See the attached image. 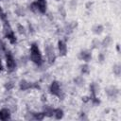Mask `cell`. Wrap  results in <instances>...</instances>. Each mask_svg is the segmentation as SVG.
<instances>
[{
	"mask_svg": "<svg viewBox=\"0 0 121 121\" xmlns=\"http://www.w3.org/2000/svg\"><path fill=\"white\" fill-rule=\"evenodd\" d=\"M59 13L62 16V18H65V16H66V10L63 8V6H60L59 7Z\"/></svg>",
	"mask_w": 121,
	"mask_h": 121,
	"instance_id": "cell-26",
	"label": "cell"
},
{
	"mask_svg": "<svg viewBox=\"0 0 121 121\" xmlns=\"http://www.w3.org/2000/svg\"><path fill=\"white\" fill-rule=\"evenodd\" d=\"M58 50H59V55L60 57H64L67 55L68 52V48L66 45V43L62 40H60L58 42Z\"/></svg>",
	"mask_w": 121,
	"mask_h": 121,
	"instance_id": "cell-7",
	"label": "cell"
},
{
	"mask_svg": "<svg viewBox=\"0 0 121 121\" xmlns=\"http://www.w3.org/2000/svg\"><path fill=\"white\" fill-rule=\"evenodd\" d=\"M43 110V112L44 113L45 116H48V117L53 116V113H54V108H53V107L48 106V105H45Z\"/></svg>",
	"mask_w": 121,
	"mask_h": 121,
	"instance_id": "cell-14",
	"label": "cell"
},
{
	"mask_svg": "<svg viewBox=\"0 0 121 121\" xmlns=\"http://www.w3.org/2000/svg\"><path fill=\"white\" fill-rule=\"evenodd\" d=\"M80 72L82 75H89L90 74V66L88 65L87 62L80 66Z\"/></svg>",
	"mask_w": 121,
	"mask_h": 121,
	"instance_id": "cell-19",
	"label": "cell"
},
{
	"mask_svg": "<svg viewBox=\"0 0 121 121\" xmlns=\"http://www.w3.org/2000/svg\"><path fill=\"white\" fill-rule=\"evenodd\" d=\"M104 31V26L100 24H96L92 26V32L95 35H100Z\"/></svg>",
	"mask_w": 121,
	"mask_h": 121,
	"instance_id": "cell-13",
	"label": "cell"
},
{
	"mask_svg": "<svg viewBox=\"0 0 121 121\" xmlns=\"http://www.w3.org/2000/svg\"><path fill=\"white\" fill-rule=\"evenodd\" d=\"M1 12H3V11H2V9H1V7H0V13H1Z\"/></svg>",
	"mask_w": 121,
	"mask_h": 121,
	"instance_id": "cell-34",
	"label": "cell"
},
{
	"mask_svg": "<svg viewBox=\"0 0 121 121\" xmlns=\"http://www.w3.org/2000/svg\"><path fill=\"white\" fill-rule=\"evenodd\" d=\"M112 72L116 77H119L121 75V65L119 63H116L112 66Z\"/></svg>",
	"mask_w": 121,
	"mask_h": 121,
	"instance_id": "cell-20",
	"label": "cell"
},
{
	"mask_svg": "<svg viewBox=\"0 0 121 121\" xmlns=\"http://www.w3.org/2000/svg\"><path fill=\"white\" fill-rule=\"evenodd\" d=\"M29 9H30L32 12H34V13H39L38 7H37V4H36V2H35V1H34V2H32V3L29 5Z\"/></svg>",
	"mask_w": 121,
	"mask_h": 121,
	"instance_id": "cell-22",
	"label": "cell"
},
{
	"mask_svg": "<svg viewBox=\"0 0 121 121\" xmlns=\"http://www.w3.org/2000/svg\"><path fill=\"white\" fill-rule=\"evenodd\" d=\"M15 13H16L18 16H25V14H26L24 9L21 8V7H18V8L15 9Z\"/></svg>",
	"mask_w": 121,
	"mask_h": 121,
	"instance_id": "cell-23",
	"label": "cell"
},
{
	"mask_svg": "<svg viewBox=\"0 0 121 121\" xmlns=\"http://www.w3.org/2000/svg\"><path fill=\"white\" fill-rule=\"evenodd\" d=\"M6 64H7V70L9 73H11L16 69V61L10 53L6 54Z\"/></svg>",
	"mask_w": 121,
	"mask_h": 121,
	"instance_id": "cell-5",
	"label": "cell"
},
{
	"mask_svg": "<svg viewBox=\"0 0 121 121\" xmlns=\"http://www.w3.org/2000/svg\"><path fill=\"white\" fill-rule=\"evenodd\" d=\"M77 6H78V2L77 0H71L69 2V8L71 10H75L77 9Z\"/></svg>",
	"mask_w": 121,
	"mask_h": 121,
	"instance_id": "cell-24",
	"label": "cell"
},
{
	"mask_svg": "<svg viewBox=\"0 0 121 121\" xmlns=\"http://www.w3.org/2000/svg\"><path fill=\"white\" fill-rule=\"evenodd\" d=\"M0 1H2V0H0Z\"/></svg>",
	"mask_w": 121,
	"mask_h": 121,
	"instance_id": "cell-36",
	"label": "cell"
},
{
	"mask_svg": "<svg viewBox=\"0 0 121 121\" xmlns=\"http://www.w3.org/2000/svg\"><path fill=\"white\" fill-rule=\"evenodd\" d=\"M112 43V38L111 36H106L101 41V46H103V47H109Z\"/></svg>",
	"mask_w": 121,
	"mask_h": 121,
	"instance_id": "cell-16",
	"label": "cell"
},
{
	"mask_svg": "<svg viewBox=\"0 0 121 121\" xmlns=\"http://www.w3.org/2000/svg\"><path fill=\"white\" fill-rule=\"evenodd\" d=\"M78 59L85 62H89L92 60V53L90 50H81L78 53Z\"/></svg>",
	"mask_w": 121,
	"mask_h": 121,
	"instance_id": "cell-8",
	"label": "cell"
},
{
	"mask_svg": "<svg viewBox=\"0 0 121 121\" xmlns=\"http://www.w3.org/2000/svg\"><path fill=\"white\" fill-rule=\"evenodd\" d=\"M74 83L78 87H83L85 85V79L82 76H78L74 78Z\"/></svg>",
	"mask_w": 121,
	"mask_h": 121,
	"instance_id": "cell-15",
	"label": "cell"
},
{
	"mask_svg": "<svg viewBox=\"0 0 121 121\" xmlns=\"http://www.w3.org/2000/svg\"><path fill=\"white\" fill-rule=\"evenodd\" d=\"M30 60L33 63H35L38 66H41L43 62L42 53H41L39 46L36 43H33L30 45Z\"/></svg>",
	"mask_w": 121,
	"mask_h": 121,
	"instance_id": "cell-1",
	"label": "cell"
},
{
	"mask_svg": "<svg viewBox=\"0 0 121 121\" xmlns=\"http://www.w3.org/2000/svg\"><path fill=\"white\" fill-rule=\"evenodd\" d=\"M17 30H18V32L20 33V34H26V28L21 25V24H18L17 25Z\"/></svg>",
	"mask_w": 121,
	"mask_h": 121,
	"instance_id": "cell-27",
	"label": "cell"
},
{
	"mask_svg": "<svg viewBox=\"0 0 121 121\" xmlns=\"http://www.w3.org/2000/svg\"><path fill=\"white\" fill-rule=\"evenodd\" d=\"M104 60H105V54H104L103 52H101V53H99L98 56H97V61H98L99 63H103Z\"/></svg>",
	"mask_w": 121,
	"mask_h": 121,
	"instance_id": "cell-28",
	"label": "cell"
},
{
	"mask_svg": "<svg viewBox=\"0 0 121 121\" xmlns=\"http://www.w3.org/2000/svg\"><path fill=\"white\" fill-rule=\"evenodd\" d=\"M80 119H87V117L85 116L84 113H81V116H80Z\"/></svg>",
	"mask_w": 121,
	"mask_h": 121,
	"instance_id": "cell-32",
	"label": "cell"
},
{
	"mask_svg": "<svg viewBox=\"0 0 121 121\" xmlns=\"http://www.w3.org/2000/svg\"><path fill=\"white\" fill-rule=\"evenodd\" d=\"M101 47V41H99L97 38L94 39L91 43V48L92 49H98Z\"/></svg>",
	"mask_w": 121,
	"mask_h": 121,
	"instance_id": "cell-18",
	"label": "cell"
},
{
	"mask_svg": "<svg viewBox=\"0 0 121 121\" xmlns=\"http://www.w3.org/2000/svg\"><path fill=\"white\" fill-rule=\"evenodd\" d=\"M35 2L37 4L39 13L44 14L46 12V9H47V2H46V0H36Z\"/></svg>",
	"mask_w": 121,
	"mask_h": 121,
	"instance_id": "cell-9",
	"label": "cell"
},
{
	"mask_svg": "<svg viewBox=\"0 0 121 121\" xmlns=\"http://www.w3.org/2000/svg\"><path fill=\"white\" fill-rule=\"evenodd\" d=\"M92 5H93V3H92V2H87V3H86V9H91V7H92Z\"/></svg>",
	"mask_w": 121,
	"mask_h": 121,
	"instance_id": "cell-30",
	"label": "cell"
},
{
	"mask_svg": "<svg viewBox=\"0 0 121 121\" xmlns=\"http://www.w3.org/2000/svg\"><path fill=\"white\" fill-rule=\"evenodd\" d=\"M49 92L51 95L58 96V97H60L61 96V87H60V82L57 80H53L49 86Z\"/></svg>",
	"mask_w": 121,
	"mask_h": 121,
	"instance_id": "cell-4",
	"label": "cell"
},
{
	"mask_svg": "<svg viewBox=\"0 0 121 121\" xmlns=\"http://www.w3.org/2000/svg\"><path fill=\"white\" fill-rule=\"evenodd\" d=\"M45 117L44 113L42 112H34L33 113V119L35 120H43V118Z\"/></svg>",
	"mask_w": 121,
	"mask_h": 121,
	"instance_id": "cell-21",
	"label": "cell"
},
{
	"mask_svg": "<svg viewBox=\"0 0 121 121\" xmlns=\"http://www.w3.org/2000/svg\"><path fill=\"white\" fill-rule=\"evenodd\" d=\"M10 119V111L8 108H3L0 110V120Z\"/></svg>",
	"mask_w": 121,
	"mask_h": 121,
	"instance_id": "cell-11",
	"label": "cell"
},
{
	"mask_svg": "<svg viewBox=\"0 0 121 121\" xmlns=\"http://www.w3.org/2000/svg\"><path fill=\"white\" fill-rule=\"evenodd\" d=\"M63 115H64V113H63V111H62L60 108H57V109H54V113H53V116H54L56 119L60 120V119H61V118L63 117Z\"/></svg>",
	"mask_w": 121,
	"mask_h": 121,
	"instance_id": "cell-17",
	"label": "cell"
},
{
	"mask_svg": "<svg viewBox=\"0 0 121 121\" xmlns=\"http://www.w3.org/2000/svg\"><path fill=\"white\" fill-rule=\"evenodd\" d=\"M7 50V47H6V43L0 40V51H6Z\"/></svg>",
	"mask_w": 121,
	"mask_h": 121,
	"instance_id": "cell-29",
	"label": "cell"
},
{
	"mask_svg": "<svg viewBox=\"0 0 121 121\" xmlns=\"http://www.w3.org/2000/svg\"><path fill=\"white\" fill-rule=\"evenodd\" d=\"M4 22V26H3V32H4V36L9 41L10 43L14 44L16 43V37H15V34H14V31L12 30L9 23L8 20H5L3 21Z\"/></svg>",
	"mask_w": 121,
	"mask_h": 121,
	"instance_id": "cell-2",
	"label": "cell"
},
{
	"mask_svg": "<svg viewBox=\"0 0 121 121\" xmlns=\"http://www.w3.org/2000/svg\"><path fill=\"white\" fill-rule=\"evenodd\" d=\"M44 52H45V56H46L48 62L50 64H53L56 60V58H57L53 45L52 44H46L44 47Z\"/></svg>",
	"mask_w": 121,
	"mask_h": 121,
	"instance_id": "cell-3",
	"label": "cell"
},
{
	"mask_svg": "<svg viewBox=\"0 0 121 121\" xmlns=\"http://www.w3.org/2000/svg\"><path fill=\"white\" fill-rule=\"evenodd\" d=\"M105 93L109 97L116 98L119 95V89L115 86H109V87L105 88Z\"/></svg>",
	"mask_w": 121,
	"mask_h": 121,
	"instance_id": "cell-6",
	"label": "cell"
},
{
	"mask_svg": "<svg viewBox=\"0 0 121 121\" xmlns=\"http://www.w3.org/2000/svg\"><path fill=\"white\" fill-rule=\"evenodd\" d=\"M3 68H4V66H3V63H2V61H1V60H0V72L3 70Z\"/></svg>",
	"mask_w": 121,
	"mask_h": 121,
	"instance_id": "cell-31",
	"label": "cell"
},
{
	"mask_svg": "<svg viewBox=\"0 0 121 121\" xmlns=\"http://www.w3.org/2000/svg\"><path fill=\"white\" fill-rule=\"evenodd\" d=\"M78 26V22L77 21H72L70 23H68L65 26V32L66 33H72L73 30Z\"/></svg>",
	"mask_w": 121,
	"mask_h": 121,
	"instance_id": "cell-12",
	"label": "cell"
},
{
	"mask_svg": "<svg viewBox=\"0 0 121 121\" xmlns=\"http://www.w3.org/2000/svg\"><path fill=\"white\" fill-rule=\"evenodd\" d=\"M116 49H117V51H118V52L120 51V49H119V44H116Z\"/></svg>",
	"mask_w": 121,
	"mask_h": 121,
	"instance_id": "cell-33",
	"label": "cell"
},
{
	"mask_svg": "<svg viewBox=\"0 0 121 121\" xmlns=\"http://www.w3.org/2000/svg\"><path fill=\"white\" fill-rule=\"evenodd\" d=\"M56 1H60V0H56Z\"/></svg>",
	"mask_w": 121,
	"mask_h": 121,
	"instance_id": "cell-35",
	"label": "cell"
},
{
	"mask_svg": "<svg viewBox=\"0 0 121 121\" xmlns=\"http://www.w3.org/2000/svg\"><path fill=\"white\" fill-rule=\"evenodd\" d=\"M19 88L21 91H26V90L32 89V83L26 79H21L19 82Z\"/></svg>",
	"mask_w": 121,
	"mask_h": 121,
	"instance_id": "cell-10",
	"label": "cell"
},
{
	"mask_svg": "<svg viewBox=\"0 0 121 121\" xmlns=\"http://www.w3.org/2000/svg\"><path fill=\"white\" fill-rule=\"evenodd\" d=\"M4 87H5V89H6V90L9 91V90L13 89V87H14V84H13V82H12V81H8V82H6V83H5Z\"/></svg>",
	"mask_w": 121,
	"mask_h": 121,
	"instance_id": "cell-25",
	"label": "cell"
}]
</instances>
